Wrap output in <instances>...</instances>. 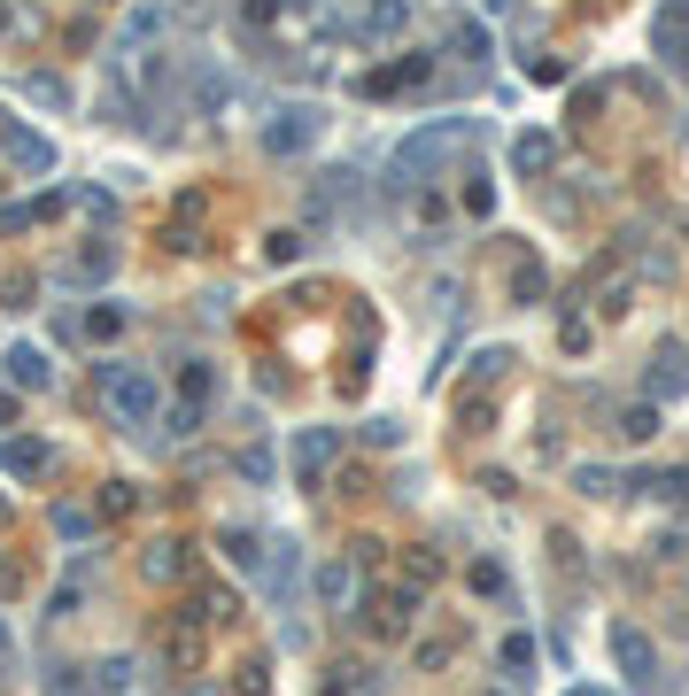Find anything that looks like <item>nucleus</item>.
I'll list each match as a JSON object with an SVG mask.
<instances>
[{"label":"nucleus","instance_id":"nucleus-1","mask_svg":"<svg viewBox=\"0 0 689 696\" xmlns=\"http://www.w3.org/2000/svg\"><path fill=\"white\" fill-rule=\"evenodd\" d=\"M102 387H109V403L132 418V425H155V410H163V387L147 380V372H124V364H102Z\"/></svg>","mask_w":689,"mask_h":696},{"label":"nucleus","instance_id":"nucleus-2","mask_svg":"<svg viewBox=\"0 0 689 696\" xmlns=\"http://www.w3.org/2000/svg\"><path fill=\"white\" fill-rule=\"evenodd\" d=\"M310 140H318V109H280V117L264 124V147H272V155H302Z\"/></svg>","mask_w":689,"mask_h":696},{"label":"nucleus","instance_id":"nucleus-3","mask_svg":"<svg viewBox=\"0 0 689 696\" xmlns=\"http://www.w3.org/2000/svg\"><path fill=\"white\" fill-rule=\"evenodd\" d=\"M325 457H333V433H325V425L295 442V472H302V480H318V472H325Z\"/></svg>","mask_w":689,"mask_h":696},{"label":"nucleus","instance_id":"nucleus-4","mask_svg":"<svg viewBox=\"0 0 689 696\" xmlns=\"http://www.w3.org/2000/svg\"><path fill=\"white\" fill-rule=\"evenodd\" d=\"M47 457H55L47 442H9V449H0V465H9L16 480H32V472H47Z\"/></svg>","mask_w":689,"mask_h":696},{"label":"nucleus","instance_id":"nucleus-5","mask_svg":"<svg viewBox=\"0 0 689 696\" xmlns=\"http://www.w3.org/2000/svg\"><path fill=\"white\" fill-rule=\"evenodd\" d=\"M543 163H550V140H543V132H520V140H511V170H527V179H535Z\"/></svg>","mask_w":689,"mask_h":696},{"label":"nucleus","instance_id":"nucleus-6","mask_svg":"<svg viewBox=\"0 0 689 696\" xmlns=\"http://www.w3.org/2000/svg\"><path fill=\"white\" fill-rule=\"evenodd\" d=\"M620 665H628L635 681H658V673H651V643H643L635 627H620Z\"/></svg>","mask_w":689,"mask_h":696},{"label":"nucleus","instance_id":"nucleus-7","mask_svg":"<svg viewBox=\"0 0 689 696\" xmlns=\"http://www.w3.org/2000/svg\"><path fill=\"white\" fill-rule=\"evenodd\" d=\"M9 372H16V387H47V380H55L39 348H16V357H9Z\"/></svg>","mask_w":689,"mask_h":696},{"label":"nucleus","instance_id":"nucleus-8","mask_svg":"<svg viewBox=\"0 0 689 696\" xmlns=\"http://www.w3.org/2000/svg\"><path fill=\"white\" fill-rule=\"evenodd\" d=\"M85 333H94V340L124 333V302H102V310H85Z\"/></svg>","mask_w":689,"mask_h":696},{"label":"nucleus","instance_id":"nucleus-9","mask_svg":"<svg viewBox=\"0 0 689 696\" xmlns=\"http://www.w3.org/2000/svg\"><path fill=\"white\" fill-rule=\"evenodd\" d=\"M503 665H511V681H520V673L535 665V643H527V635H511V643H503Z\"/></svg>","mask_w":689,"mask_h":696},{"label":"nucleus","instance_id":"nucleus-10","mask_svg":"<svg viewBox=\"0 0 689 696\" xmlns=\"http://www.w3.org/2000/svg\"><path fill=\"white\" fill-rule=\"evenodd\" d=\"M55 527H62V535H78V542H85V535H94V511H70V503H62V511H55Z\"/></svg>","mask_w":689,"mask_h":696},{"label":"nucleus","instance_id":"nucleus-11","mask_svg":"<svg viewBox=\"0 0 689 696\" xmlns=\"http://www.w3.org/2000/svg\"><path fill=\"white\" fill-rule=\"evenodd\" d=\"M658 47H666V62H689V39H681V24H658Z\"/></svg>","mask_w":689,"mask_h":696},{"label":"nucleus","instance_id":"nucleus-12","mask_svg":"<svg viewBox=\"0 0 689 696\" xmlns=\"http://www.w3.org/2000/svg\"><path fill=\"white\" fill-rule=\"evenodd\" d=\"M318 588H325V603H341V596H349V573H341V565H325V573H318Z\"/></svg>","mask_w":689,"mask_h":696},{"label":"nucleus","instance_id":"nucleus-13","mask_svg":"<svg viewBox=\"0 0 689 696\" xmlns=\"http://www.w3.org/2000/svg\"><path fill=\"white\" fill-rule=\"evenodd\" d=\"M0 418H9V395H0Z\"/></svg>","mask_w":689,"mask_h":696}]
</instances>
